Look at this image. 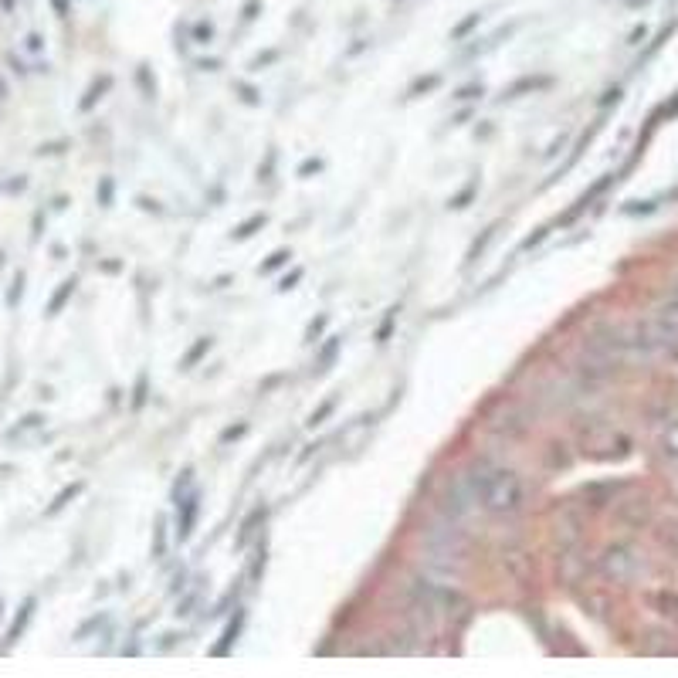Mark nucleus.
<instances>
[{
	"mask_svg": "<svg viewBox=\"0 0 678 678\" xmlns=\"http://www.w3.org/2000/svg\"><path fill=\"white\" fill-rule=\"evenodd\" d=\"M204 350H211V339H201V343H197L194 350L187 353V360H184V370H190V367H194V363H197V356H201Z\"/></svg>",
	"mask_w": 678,
	"mask_h": 678,
	"instance_id": "7",
	"label": "nucleus"
},
{
	"mask_svg": "<svg viewBox=\"0 0 678 678\" xmlns=\"http://www.w3.org/2000/svg\"><path fill=\"white\" fill-rule=\"evenodd\" d=\"M526 502V485L523 478L516 472H509V468H495L489 462L482 475V485H478V506L485 512H492V516H512V512H519Z\"/></svg>",
	"mask_w": 678,
	"mask_h": 678,
	"instance_id": "1",
	"label": "nucleus"
},
{
	"mask_svg": "<svg viewBox=\"0 0 678 678\" xmlns=\"http://www.w3.org/2000/svg\"><path fill=\"white\" fill-rule=\"evenodd\" d=\"M323 326H326V316H319L316 323L309 326V343H312V339H316V333H319V329H323Z\"/></svg>",
	"mask_w": 678,
	"mask_h": 678,
	"instance_id": "13",
	"label": "nucleus"
},
{
	"mask_svg": "<svg viewBox=\"0 0 678 678\" xmlns=\"http://www.w3.org/2000/svg\"><path fill=\"white\" fill-rule=\"evenodd\" d=\"M194 519H197V495L184 502V519H180V540H187V536H190V526H194Z\"/></svg>",
	"mask_w": 678,
	"mask_h": 678,
	"instance_id": "4",
	"label": "nucleus"
},
{
	"mask_svg": "<svg viewBox=\"0 0 678 678\" xmlns=\"http://www.w3.org/2000/svg\"><path fill=\"white\" fill-rule=\"evenodd\" d=\"M241 624H245V614H238V617H234V624H231L228 631H224V641L214 648V655H228V648L234 645V641H238V634H241Z\"/></svg>",
	"mask_w": 678,
	"mask_h": 678,
	"instance_id": "2",
	"label": "nucleus"
},
{
	"mask_svg": "<svg viewBox=\"0 0 678 678\" xmlns=\"http://www.w3.org/2000/svg\"><path fill=\"white\" fill-rule=\"evenodd\" d=\"M475 92H482V89H475V85H472V89H462V92H458V99H472Z\"/></svg>",
	"mask_w": 678,
	"mask_h": 678,
	"instance_id": "15",
	"label": "nucleus"
},
{
	"mask_svg": "<svg viewBox=\"0 0 678 678\" xmlns=\"http://www.w3.org/2000/svg\"><path fill=\"white\" fill-rule=\"evenodd\" d=\"M475 24H478V14H472V17H468V21H465V24H458L455 38H462V34H465V31H472V28H475Z\"/></svg>",
	"mask_w": 678,
	"mask_h": 678,
	"instance_id": "12",
	"label": "nucleus"
},
{
	"mask_svg": "<svg viewBox=\"0 0 678 678\" xmlns=\"http://www.w3.org/2000/svg\"><path fill=\"white\" fill-rule=\"evenodd\" d=\"M262 224H265V214H255V217H251V221H245L238 231H234V238H238V241H245V238H251V234H255V228H262Z\"/></svg>",
	"mask_w": 678,
	"mask_h": 678,
	"instance_id": "5",
	"label": "nucleus"
},
{
	"mask_svg": "<svg viewBox=\"0 0 678 678\" xmlns=\"http://www.w3.org/2000/svg\"><path fill=\"white\" fill-rule=\"evenodd\" d=\"M333 407H336V401H326L323 407H319V411L309 417V428H316V424H323V417H326L329 411H333Z\"/></svg>",
	"mask_w": 678,
	"mask_h": 678,
	"instance_id": "9",
	"label": "nucleus"
},
{
	"mask_svg": "<svg viewBox=\"0 0 678 678\" xmlns=\"http://www.w3.org/2000/svg\"><path fill=\"white\" fill-rule=\"evenodd\" d=\"M492 234H495V228H489V231H485V234H482V241H475V245H472V251H468V258H478V251H482L485 245H489V241H492Z\"/></svg>",
	"mask_w": 678,
	"mask_h": 678,
	"instance_id": "10",
	"label": "nucleus"
},
{
	"mask_svg": "<svg viewBox=\"0 0 678 678\" xmlns=\"http://www.w3.org/2000/svg\"><path fill=\"white\" fill-rule=\"evenodd\" d=\"M289 258H292V255H289V251H275V255H272V258H268V262L262 265V272H272V268H278V265H285V262H289Z\"/></svg>",
	"mask_w": 678,
	"mask_h": 678,
	"instance_id": "8",
	"label": "nucleus"
},
{
	"mask_svg": "<svg viewBox=\"0 0 678 678\" xmlns=\"http://www.w3.org/2000/svg\"><path fill=\"white\" fill-rule=\"evenodd\" d=\"M72 289H75V282H65V289H62V292H58V295H55V302H51V312H55L58 306H62V302L68 299V292H72Z\"/></svg>",
	"mask_w": 678,
	"mask_h": 678,
	"instance_id": "11",
	"label": "nucleus"
},
{
	"mask_svg": "<svg viewBox=\"0 0 678 678\" xmlns=\"http://www.w3.org/2000/svg\"><path fill=\"white\" fill-rule=\"evenodd\" d=\"M299 278H302V272H295L292 278H285V282H282V289H292V285L299 282Z\"/></svg>",
	"mask_w": 678,
	"mask_h": 678,
	"instance_id": "14",
	"label": "nucleus"
},
{
	"mask_svg": "<svg viewBox=\"0 0 678 678\" xmlns=\"http://www.w3.org/2000/svg\"><path fill=\"white\" fill-rule=\"evenodd\" d=\"M336 350H339V336H329L323 356H319V370H329V363L336 360Z\"/></svg>",
	"mask_w": 678,
	"mask_h": 678,
	"instance_id": "6",
	"label": "nucleus"
},
{
	"mask_svg": "<svg viewBox=\"0 0 678 678\" xmlns=\"http://www.w3.org/2000/svg\"><path fill=\"white\" fill-rule=\"evenodd\" d=\"M543 85H550V78H523V82H516V85H509L506 92V99H516L519 92H529V89H543Z\"/></svg>",
	"mask_w": 678,
	"mask_h": 678,
	"instance_id": "3",
	"label": "nucleus"
}]
</instances>
